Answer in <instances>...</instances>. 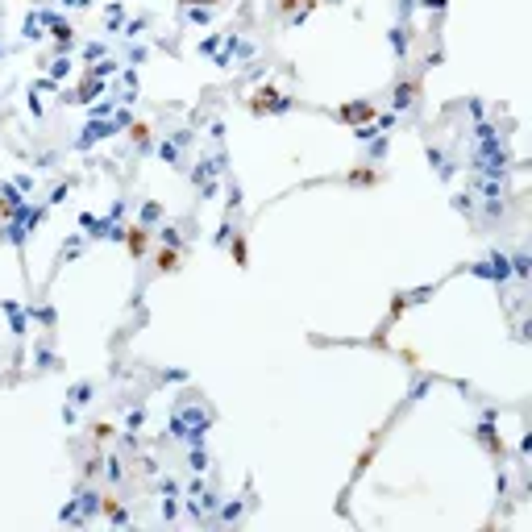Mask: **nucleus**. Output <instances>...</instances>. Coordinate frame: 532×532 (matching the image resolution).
<instances>
[{
    "mask_svg": "<svg viewBox=\"0 0 532 532\" xmlns=\"http://www.w3.org/2000/svg\"><path fill=\"white\" fill-rule=\"evenodd\" d=\"M279 108H287V100H283L275 87H258V92L250 96V112H279Z\"/></svg>",
    "mask_w": 532,
    "mask_h": 532,
    "instance_id": "obj_1",
    "label": "nucleus"
},
{
    "mask_svg": "<svg viewBox=\"0 0 532 532\" xmlns=\"http://www.w3.org/2000/svg\"><path fill=\"white\" fill-rule=\"evenodd\" d=\"M370 117H375L370 104H345V108L337 112V121H345V125H354V121H370Z\"/></svg>",
    "mask_w": 532,
    "mask_h": 532,
    "instance_id": "obj_2",
    "label": "nucleus"
},
{
    "mask_svg": "<svg viewBox=\"0 0 532 532\" xmlns=\"http://www.w3.org/2000/svg\"><path fill=\"white\" fill-rule=\"evenodd\" d=\"M125 246H129L133 258H141V254L150 250V233H146V229H129V233H125Z\"/></svg>",
    "mask_w": 532,
    "mask_h": 532,
    "instance_id": "obj_3",
    "label": "nucleus"
},
{
    "mask_svg": "<svg viewBox=\"0 0 532 532\" xmlns=\"http://www.w3.org/2000/svg\"><path fill=\"white\" fill-rule=\"evenodd\" d=\"M158 271H166V275L179 271V250H162V254H158Z\"/></svg>",
    "mask_w": 532,
    "mask_h": 532,
    "instance_id": "obj_4",
    "label": "nucleus"
},
{
    "mask_svg": "<svg viewBox=\"0 0 532 532\" xmlns=\"http://www.w3.org/2000/svg\"><path fill=\"white\" fill-rule=\"evenodd\" d=\"M295 8H300V17H304V12L312 8V0H283V17H287V21L295 17Z\"/></svg>",
    "mask_w": 532,
    "mask_h": 532,
    "instance_id": "obj_5",
    "label": "nucleus"
},
{
    "mask_svg": "<svg viewBox=\"0 0 532 532\" xmlns=\"http://www.w3.org/2000/svg\"><path fill=\"white\" fill-rule=\"evenodd\" d=\"M104 516H108V520H125V516H121V508H117L112 499H104Z\"/></svg>",
    "mask_w": 532,
    "mask_h": 532,
    "instance_id": "obj_6",
    "label": "nucleus"
},
{
    "mask_svg": "<svg viewBox=\"0 0 532 532\" xmlns=\"http://www.w3.org/2000/svg\"><path fill=\"white\" fill-rule=\"evenodd\" d=\"M204 4H212V0H204Z\"/></svg>",
    "mask_w": 532,
    "mask_h": 532,
    "instance_id": "obj_7",
    "label": "nucleus"
}]
</instances>
